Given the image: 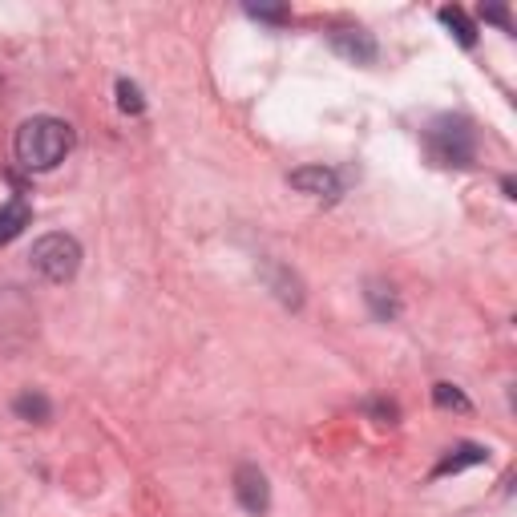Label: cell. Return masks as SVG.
<instances>
[{"mask_svg":"<svg viewBox=\"0 0 517 517\" xmlns=\"http://www.w3.org/2000/svg\"><path fill=\"white\" fill-rule=\"evenodd\" d=\"M13 150H17V162L25 170H53L57 162H65V154L73 150V126L61 122V118H29L21 122L17 138H13Z\"/></svg>","mask_w":517,"mask_h":517,"instance_id":"1","label":"cell"},{"mask_svg":"<svg viewBox=\"0 0 517 517\" xmlns=\"http://www.w3.org/2000/svg\"><path fill=\"white\" fill-rule=\"evenodd\" d=\"M37 340V303L21 287H0V352L17 356Z\"/></svg>","mask_w":517,"mask_h":517,"instance_id":"2","label":"cell"},{"mask_svg":"<svg viewBox=\"0 0 517 517\" xmlns=\"http://www.w3.org/2000/svg\"><path fill=\"white\" fill-rule=\"evenodd\" d=\"M33 271L49 283H69L81 267V243L73 235H41L33 243Z\"/></svg>","mask_w":517,"mask_h":517,"instance_id":"3","label":"cell"},{"mask_svg":"<svg viewBox=\"0 0 517 517\" xmlns=\"http://www.w3.org/2000/svg\"><path fill=\"white\" fill-rule=\"evenodd\" d=\"M425 142H429V154L441 162V166H469L473 162V130L465 118H437L429 130H425Z\"/></svg>","mask_w":517,"mask_h":517,"instance_id":"4","label":"cell"},{"mask_svg":"<svg viewBox=\"0 0 517 517\" xmlns=\"http://www.w3.org/2000/svg\"><path fill=\"white\" fill-rule=\"evenodd\" d=\"M235 497H239V505H243L247 513H255V517L267 513V505H271V485H267V477H263L259 465H239V469H235Z\"/></svg>","mask_w":517,"mask_h":517,"instance_id":"5","label":"cell"},{"mask_svg":"<svg viewBox=\"0 0 517 517\" xmlns=\"http://www.w3.org/2000/svg\"><path fill=\"white\" fill-rule=\"evenodd\" d=\"M299 194H312V198H340L344 194V178L332 166H303L287 178Z\"/></svg>","mask_w":517,"mask_h":517,"instance_id":"6","label":"cell"},{"mask_svg":"<svg viewBox=\"0 0 517 517\" xmlns=\"http://www.w3.org/2000/svg\"><path fill=\"white\" fill-rule=\"evenodd\" d=\"M332 49H336L340 57L356 61V65H372V61H376V41H372V33H364V29H336V33H332Z\"/></svg>","mask_w":517,"mask_h":517,"instance_id":"7","label":"cell"},{"mask_svg":"<svg viewBox=\"0 0 517 517\" xmlns=\"http://www.w3.org/2000/svg\"><path fill=\"white\" fill-rule=\"evenodd\" d=\"M29 223H33V206L25 198H9L5 206H0V247L13 243Z\"/></svg>","mask_w":517,"mask_h":517,"instance_id":"8","label":"cell"},{"mask_svg":"<svg viewBox=\"0 0 517 517\" xmlns=\"http://www.w3.org/2000/svg\"><path fill=\"white\" fill-rule=\"evenodd\" d=\"M489 461V449L485 445H453L445 457H441V465L433 469V477H449V473H461V469H469V465H485Z\"/></svg>","mask_w":517,"mask_h":517,"instance_id":"9","label":"cell"},{"mask_svg":"<svg viewBox=\"0 0 517 517\" xmlns=\"http://www.w3.org/2000/svg\"><path fill=\"white\" fill-rule=\"evenodd\" d=\"M437 21L457 37V45H465V49H473L477 45V25L457 9V5H445V9H437Z\"/></svg>","mask_w":517,"mask_h":517,"instance_id":"10","label":"cell"},{"mask_svg":"<svg viewBox=\"0 0 517 517\" xmlns=\"http://www.w3.org/2000/svg\"><path fill=\"white\" fill-rule=\"evenodd\" d=\"M13 412H17L21 421L45 425V421L53 417V404H49V396H41V392H21V396L13 400Z\"/></svg>","mask_w":517,"mask_h":517,"instance_id":"11","label":"cell"},{"mask_svg":"<svg viewBox=\"0 0 517 517\" xmlns=\"http://www.w3.org/2000/svg\"><path fill=\"white\" fill-rule=\"evenodd\" d=\"M368 303H372V312H376L380 320H392V316H396V295H392V287L368 283Z\"/></svg>","mask_w":517,"mask_h":517,"instance_id":"12","label":"cell"},{"mask_svg":"<svg viewBox=\"0 0 517 517\" xmlns=\"http://www.w3.org/2000/svg\"><path fill=\"white\" fill-rule=\"evenodd\" d=\"M118 110L122 114H142L146 110V97H142V89L134 85V81H118Z\"/></svg>","mask_w":517,"mask_h":517,"instance_id":"13","label":"cell"},{"mask_svg":"<svg viewBox=\"0 0 517 517\" xmlns=\"http://www.w3.org/2000/svg\"><path fill=\"white\" fill-rule=\"evenodd\" d=\"M433 400H437V408H457V412H469V400H465V392H461L457 384H437V388H433Z\"/></svg>","mask_w":517,"mask_h":517,"instance_id":"14","label":"cell"},{"mask_svg":"<svg viewBox=\"0 0 517 517\" xmlns=\"http://www.w3.org/2000/svg\"><path fill=\"white\" fill-rule=\"evenodd\" d=\"M247 17H255V21H275V25H283V21H287V9H283V5H247Z\"/></svg>","mask_w":517,"mask_h":517,"instance_id":"15","label":"cell"},{"mask_svg":"<svg viewBox=\"0 0 517 517\" xmlns=\"http://www.w3.org/2000/svg\"><path fill=\"white\" fill-rule=\"evenodd\" d=\"M481 21H493V25L509 29V17H505V9H481Z\"/></svg>","mask_w":517,"mask_h":517,"instance_id":"16","label":"cell"}]
</instances>
